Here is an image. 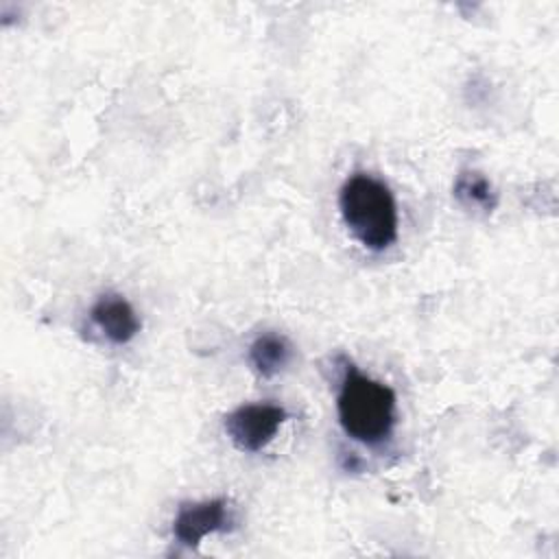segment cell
<instances>
[{
    "label": "cell",
    "instance_id": "6da1fadb",
    "mask_svg": "<svg viewBox=\"0 0 559 559\" xmlns=\"http://www.w3.org/2000/svg\"><path fill=\"white\" fill-rule=\"evenodd\" d=\"M338 210L347 231L369 251H384L397 240V205L391 188L354 173L338 190Z\"/></svg>",
    "mask_w": 559,
    "mask_h": 559
},
{
    "label": "cell",
    "instance_id": "7a4b0ae2",
    "mask_svg": "<svg viewBox=\"0 0 559 559\" xmlns=\"http://www.w3.org/2000/svg\"><path fill=\"white\" fill-rule=\"evenodd\" d=\"M336 413L347 437L378 445L386 441L395 426V393L380 380L360 373L345 362V373L336 395Z\"/></svg>",
    "mask_w": 559,
    "mask_h": 559
},
{
    "label": "cell",
    "instance_id": "3957f363",
    "mask_svg": "<svg viewBox=\"0 0 559 559\" xmlns=\"http://www.w3.org/2000/svg\"><path fill=\"white\" fill-rule=\"evenodd\" d=\"M288 419V411L280 404L258 402L242 404L225 415L223 428L234 448L240 452H260L277 435L280 426Z\"/></svg>",
    "mask_w": 559,
    "mask_h": 559
},
{
    "label": "cell",
    "instance_id": "277c9868",
    "mask_svg": "<svg viewBox=\"0 0 559 559\" xmlns=\"http://www.w3.org/2000/svg\"><path fill=\"white\" fill-rule=\"evenodd\" d=\"M231 528L234 515L225 498L183 502L173 520V535L186 548H197L203 537L212 533H227Z\"/></svg>",
    "mask_w": 559,
    "mask_h": 559
},
{
    "label": "cell",
    "instance_id": "5b68a950",
    "mask_svg": "<svg viewBox=\"0 0 559 559\" xmlns=\"http://www.w3.org/2000/svg\"><path fill=\"white\" fill-rule=\"evenodd\" d=\"M90 317L94 325L116 345H124L133 341L135 334L140 332V319L133 306L118 293L100 295L94 301Z\"/></svg>",
    "mask_w": 559,
    "mask_h": 559
},
{
    "label": "cell",
    "instance_id": "8992f818",
    "mask_svg": "<svg viewBox=\"0 0 559 559\" xmlns=\"http://www.w3.org/2000/svg\"><path fill=\"white\" fill-rule=\"evenodd\" d=\"M293 358V345L286 336L277 332H264L249 345V362L251 369L260 378L277 376Z\"/></svg>",
    "mask_w": 559,
    "mask_h": 559
},
{
    "label": "cell",
    "instance_id": "52a82bcc",
    "mask_svg": "<svg viewBox=\"0 0 559 559\" xmlns=\"http://www.w3.org/2000/svg\"><path fill=\"white\" fill-rule=\"evenodd\" d=\"M452 192L465 207H478L483 212H491L498 205V194L491 181L478 170H461L456 175Z\"/></svg>",
    "mask_w": 559,
    "mask_h": 559
}]
</instances>
